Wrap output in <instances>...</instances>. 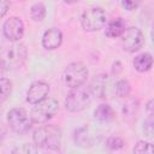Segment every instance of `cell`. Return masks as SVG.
<instances>
[{
  "label": "cell",
  "instance_id": "2",
  "mask_svg": "<svg viewBox=\"0 0 154 154\" xmlns=\"http://www.w3.org/2000/svg\"><path fill=\"white\" fill-rule=\"evenodd\" d=\"M26 55V47L20 42H16L2 52L0 57V66L2 67V70L18 69L25 61Z\"/></svg>",
  "mask_w": 154,
  "mask_h": 154
},
{
  "label": "cell",
  "instance_id": "24",
  "mask_svg": "<svg viewBox=\"0 0 154 154\" xmlns=\"http://www.w3.org/2000/svg\"><path fill=\"white\" fill-rule=\"evenodd\" d=\"M153 118L152 114H149V118L144 122V126H143V131L146 134L147 137H152L153 136Z\"/></svg>",
  "mask_w": 154,
  "mask_h": 154
},
{
  "label": "cell",
  "instance_id": "27",
  "mask_svg": "<svg viewBox=\"0 0 154 154\" xmlns=\"http://www.w3.org/2000/svg\"><path fill=\"white\" fill-rule=\"evenodd\" d=\"M122 71V64L119 63V61H116L114 64H113V69H112V72H113V75H119V72Z\"/></svg>",
  "mask_w": 154,
  "mask_h": 154
},
{
  "label": "cell",
  "instance_id": "23",
  "mask_svg": "<svg viewBox=\"0 0 154 154\" xmlns=\"http://www.w3.org/2000/svg\"><path fill=\"white\" fill-rule=\"evenodd\" d=\"M106 144H107V147L111 150H119V149H122L124 147L125 143H124V141H123L122 137H119V136H111L107 140Z\"/></svg>",
  "mask_w": 154,
  "mask_h": 154
},
{
  "label": "cell",
  "instance_id": "7",
  "mask_svg": "<svg viewBox=\"0 0 154 154\" xmlns=\"http://www.w3.org/2000/svg\"><path fill=\"white\" fill-rule=\"evenodd\" d=\"M88 77V69L83 63L76 61L67 65L64 71V82L70 88H77L83 85Z\"/></svg>",
  "mask_w": 154,
  "mask_h": 154
},
{
  "label": "cell",
  "instance_id": "9",
  "mask_svg": "<svg viewBox=\"0 0 154 154\" xmlns=\"http://www.w3.org/2000/svg\"><path fill=\"white\" fill-rule=\"evenodd\" d=\"M2 32L7 40L12 42L19 41L24 34V24L22 19L19 17H10L6 19L2 25Z\"/></svg>",
  "mask_w": 154,
  "mask_h": 154
},
{
  "label": "cell",
  "instance_id": "26",
  "mask_svg": "<svg viewBox=\"0 0 154 154\" xmlns=\"http://www.w3.org/2000/svg\"><path fill=\"white\" fill-rule=\"evenodd\" d=\"M8 8H10V2L8 1L0 0V18H2L7 13Z\"/></svg>",
  "mask_w": 154,
  "mask_h": 154
},
{
  "label": "cell",
  "instance_id": "12",
  "mask_svg": "<svg viewBox=\"0 0 154 154\" xmlns=\"http://www.w3.org/2000/svg\"><path fill=\"white\" fill-rule=\"evenodd\" d=\"M61 42H63V34L58 28H49L48 30L45 31L42 36V46L48 51H53L58 48L61 45Z\"/></svg>",
  "mask_w": 154,
  "mask_h": 154
},
{
  "label": "cell",
  "instance_id": "25",
  "mask_svg": "<svg viewBox=\"0 0 154 154\" xmlns=\"http://www.w3.org/2000/svg\"><path fill=\"white\" fill-rule=\"evenodd\" d=\"M138 5H140V2H137V1H130V0H124V1H122V6H123L125 10H128V11H132V10L137 8Z\"/></svg>",
  "mask_w": 154,
  "mask_h": 154
},
{
  "label": "cell",
  "instance_id": "30",
  "mask_svg": "<svg viewBox=\"0 0 154 154\" xmlns=\"http://www.w3.org/2000/svg\"><path fill=\"white\" fill-rule=\"evenodd\" d=\"M0 49H1V40H0Z\"/></svg>",
  "mask_w": 154,
  "mask_h": 154
},
{
  "label": "cell",
  "instance_id": "28",
  "mask_svg": "<svg viewBox=\"0 0 154 154\" xmlns=\"http://www.w3.org/2000/svg\"><path fill=\"white\" fill-rule=\"evenodd\" d=\"M153 102H154L153 99H150L147 103V111L149 112V114H153Z\"/></svg>",
  "mask_w": 154,
  "mask_h": 154
},
{
  "label": "cell",
  "instance_id": "6",
  "mask_svg": "<svg viewBox=\"0 0 154 154\" xmlns=\"http://www.w3.org/2000/svg\"><path fill=\"white\" fill-rule=\"evenodd\" d=\"M106 12L102 7H91L83 12L81 24L85 31H97L106 24Z\"/></svg>",
  "mask_w": 154,
  "mask_h": 154
},
{
  "label": "cell",
  "instance_id": "18",
  "mask_svg": "<svg viewBox=\"0 0 154 154\" xmlns=\"http://www.w3.org/2000/svg\"><path fill=\"white\" fill-rule=\"evenodd\" d=\"M30 16L32 20L41 22L46 17V6L42 2H35L30 8Z\"/></svg>",
  "mask_w": 154,
  "mask_h": 154
},
{
  "label": "cell",
  "instance_id": "17",
  "mask_svg": "<svg viewBox=\"0 0 154 154\" xmlns=\"http://www.w3.org/2000/svg\"><path fill=\"white\" fill-rule=\"evenodd\" d=\"M138 100L137 99H134V97H130L128 99L124 105H123V114H124V118H126L128 120L130 119H135L136 118V114H137V111H138Z\"/></svg>",
  "mask_w": 154,
  "mask_h": 154
},
{
  "label": "cell",
  "instance_id": "20",
  "mask_svg": "<svg viewBox=\"0 0 154 154\" xmlns=\"http://www.w3.org/2000/svg\"><path fill=\"white\" fill-rule=\"evenodd\" d=\"M132 153L134 154H154V148H153V144L150 142L138 141L135 144Z\"/></svg>",
  "mask_w": 154,
  "mask_h": 154
},
{
  "label": "cell",
  "instance_id": "10",
  "mask_svg": "<svg viewBox=\"0 0 154 154\" xmlns=\"http://www.w3.org/2000/svg\"><path fill=\"white\" fill-rule=\"evenodd\" d=\"M49 93V85L43 81H35L31 83L26 91V101L31 105H36L46 99Z\"/></svg>",
  "mask_w": 154,
  "mask_h": 154
},
{
  "label": "cell",
  "instance_id": "11",
  "mask_svg": "<svg viewBox=\"0 0 154 154\" xmlns=\"http://www.w3.org/2000/svg\"><path fill=\"white\" fill-rule=\"evenodd\" d=\"M109 85H111L109 77L106 73H100L93 78L89 89L93 96L96 95L97 97H106L109 90Z\"/></svg>",
  "mask_w": 154,
  "mask_h": 154
},
{
  "label": "cell",
  "instance_id": "16",
  "mask_svg": "<svg viewBox=\"0 0 154 154\" xmlns=\"http://www.w3.org/2000/svg\"><path fill=\"white\" fill-rule=\"evenodd\" d=\"M94 116L100 122H109L114 118V111L108 103H101L94 111Z\"/></svg>",
  "mask_w": 154,
  "mask_h": 154
},
{
  "label": "cell",
  "instance_id": "5",
  "mask_svg": "<svg viewBox=\"0 0 154 154\" xmlns=\"http://www.w3.org/2000/svg\"><path fill=\"white\" fill-rule=\"evenodd\" d=\"M7 123L11 128V130L16 134H25L30 130L32 125V120L30 114L22 107H14L11 108L7 113Z\"/></svg>",
  "mask_w": 154,
  "mask_h": 154
},
{
  "label": "cell",
  "instance_id": "8",
  "mask_svg": "<svg viewBox=\"0 0 154 154\" xmlns=\"http://www.w3.org/2000/svg\"><path fill=\"white\" fill-rule=\"evenodd\" d=\"M122 43L123 48L126 52L134 53L142 48V46L144 45V36L138 28L131 26L125 29L124 34L122 35Z\"/></svg>",
  "mask_w": 154,
  "mask_h": 154
},
{
  "label": "cell",
  "instance_id": "21",
  "mask_svg": "<svg viewBox=\"0 0 154 154\" xmlns=\"http://www.w3.org/2000/svg\"><path fill=\"white\" fill-rule=\"evenodd\" d=\"M12 91V82L8 78H0V103L4 102Z\"/></svg>",
  "mask_w": 154,
  "mask_h": 154
},
{
  "label": "cell",
  "instance_id": "19",
  "mask_svg": "<svg viewBox=\"0 0 154 154\" xmlns=\"http://www.w3.org/2000/svg\"><path fill=\"white\" fill-rule=\"evenodd\" d=\"M131 91V85L126 79H119L116 83V94L118 97H128Z\"/></svg>",
  "mask_w": 154,
  "mask_h": 154
},
{
  "label": "cell",
  "instance_id": "1",
  "mask_svg": "<svg viewBox=\"0 0 154 154\" xmlns=\"http://www.w3.org/2000/svg\"><path fill=\"white\" fill-rule=\"evenodd\" d=\"M34 144L46 150H57L61 143V130L55 125H43L34 131Z\"/></svg>",
  "mask_w": 154,
  "mask_h": 154
},
{
  "label": "cell",
  "instance_id": "22",
  "mask_svg": "<svg viewBox=\"0 0 154 154\" xmlns=\"http://www.w3.org/2000/svg\"><path fill=\"white\" fill-rule=\"evenodd\" d=\"M11 154H37V148L31 143H23L12 149Z\"/></svg>",
  "mask_w": 154,
  "mask_h": 154
},
{
  "label": "cell",
  "instance_id": "29",
  "mask_svg": "<svg viewBox=\"0 0 154 154\" xmlns=\"http://www.w3.org/2000/svg\"><path fill=\"white\" fill-rule=\"evenodd\" d=\"M2 140H4V131L0 129V146H1V143H2Z\"/></svg>",
  "mask_w": 154,
  "mask_h": 154
},
{
  "label": "cell",
  "instance_id": "14",
  "mask_svg": "<svg viewBox=\"0 0 154 154\" xmlns=\"http://www.w3.org/2000/svg\"><path fill=\"white\" fill-rule=\"evenodd\" d=\"M126 29V24H125V20L122 18V17H118V18H114L112 19L108 25L106 26V31H105V35L107 37H111V38H114V37H119L124 34Z\"/></svg>",
  "mask_w": 154,
  "mask_h": 154
},
{
  "label": "cell",
  "instance_id": "13",
  "mask_svg": "<svg viewBox=\"0 0 154 154\" xmlns=\"http://www.w3.org/2000/svg\"><path fill=\"white\" fill-rule=\"evenodd\" d=\"M73 140L76 146L81 148H90L94 144V136L90 132V130L85 126L79 128L73 134Z\"/></svg>",
  "mask_w": 154,
  "mask_h": 154
},
{
  "label": "cell",
  "instance_id": "15",
  "mask_svg": "<svg viewBox=\"0 0 154 154\" xmlns=\"http://www.w3.org/2000/svg\"><path fill=\"white\" fill-rule=\"evenodd\" d=\"M153 65V57L150 53H141L135 57L134 59V67L138 72H147L152 69Z\"/></svg>",
  "mask_w": 154,
  "mask_h": 154
},
{
  "label": "cell",
  "instance_id": "3",
  "mask_svg": "<svg viewBox=\"0 0 154 154\" xmlns=\"http://www.w3.org/2000/svg\"><path fill=\"white\" fill-rule=\"evenodd\" d=\"M93 100V94L87 87L73 88L65 99V107L70 112H79L84 109Z\"/></svg>",
  "mask_w": 154,
  "mask_h": 154
},
{
  "label": "cell",
  "instance_id": "4",
  "mask_svg": "<svg viewBox=\"0 0 154 154\" xmlns=\"http://www.w3.org/2000/svg\"><path fill=\"white\" fill-rule=\"evenodd\" d=\"M59 108V103L53 97H46L45 100H42L41 102L36 103L31 112H30V117L32 123L36 124H43L46 122H48L58 111Z\"/></svg>",
  "mask_w": 154,
  "mask_h": 154
}]
</instances>
